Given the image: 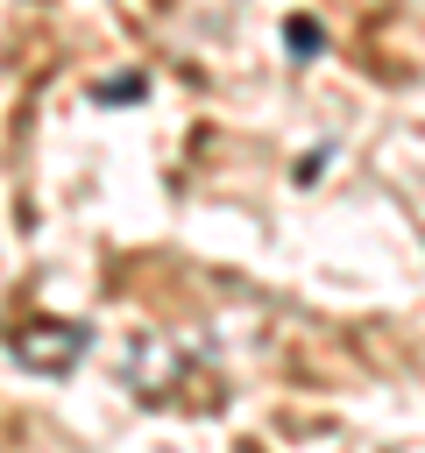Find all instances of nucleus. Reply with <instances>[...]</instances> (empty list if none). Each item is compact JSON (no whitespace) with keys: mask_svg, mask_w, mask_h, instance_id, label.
I'll list each match as a JSON object with an SVG mask.
<instances>
[{"mask_svg":"<svg viewBox=\"0 0 425 453\" xmlns=\"http://www.w3.org/2000/svg\"><path fill=\"white\" fill-rule=\"evenodd\" d=\"M142 92H149V78H135V71H128V78H106V85H99V99H142Z\"/></svg>","mask_w":425,"mask_h":453,"instance_id":"4","label":"nucleus"},{"mask_svg":"<svg viewBox=\"0 0 425 453\" xmlns=\"http://www.w3.org/2000/svg\"><path fill=\"white\" fill-rule=\"evenodd\" d=\"M177 375H184V354L170 347V333H142V340L128 347V382H135L142 396H170Z\"/></svg>","mask_w":425,"mask_h":453,"instance_id":"2","label":"nucleus"},{"mask_svg":"<svg viewBox=\"0 0 425 453\" xmlns=\"http://www.w3.org/2000/svg\"><path fill=\"white\" fill-rule=\"evenodd\" d=\"M326 156H333V149H312V156H305V163H298V184H312V177H319V170H326Z\"/></svg>","mask_w":425,"mask_h":453,"instance_id":"5","label":"nucleus"},{"mask_svg":"<svg viewBox=\"0 0 425 453\" xmlns=\"http://www.w3.org/2000/svg\"><path fill=\"white\" fill-rule=\"evenodd\" d=\"M319 42H326V35H319V21H312V14H290V57H298V64H312V57H319Z\"/></svg>","mask_w":425,"mask_h":453,"instance_id":"3","label":"nucleus"},{"mask_svg":"<svg viewBox=\"0 0 425 453\" xmlns=\"http://www.w3.org/2000/svg\"><path fill=\"white\" fill-rule=\"evenodd\" d=\"M85 347H92V326H78V319H64V326H21L7 340V354L21 368H35V375H71L85 361Z\"/></svg>","mask_w":425,"mask_h":453,"instance_id":"1","label":"nucleus"}]
</instances>
